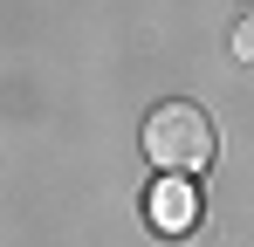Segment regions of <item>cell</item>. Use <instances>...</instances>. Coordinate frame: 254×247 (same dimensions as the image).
Returning <instances> with one entry per match:
<instances>
[{"label":"cell","mask_w":254,"mask_h":247,"mask_svg":"<svg viewBox=\"0 0 254 247\" xmlns=\"http://www.w3.org/2000/svg\"><path fill=\"white\" fill-rule=\"evenodd\" d=\"M234 62H248V69H254V14L234 28Z\"/></svg>","instance_id":"3"},{"label":"cell","mask_w":254,"mask_h":247,"mask_svg":"<svg viewBox=\"0 0 254 247\" xmlns=\"http://www.w3.org/2000/svg\"><path fill=\"white\" fill-rule=\"evenodd\" d=\"M144 206H151V227H158V234H186V227L199 220V192H192L186 179H165Z\"/></svg>","instance_id":"2"},{"label":"cell","mask_w":254,"mask_h":247,"mask_svg":"<svg viewBox=\"0 0 254 247\" xmlns=\"http://www.w3.org/2000/svg\"><path fill=\"white\" fill-rule=\"evenodd\" d=\"M144 158L165 179H192L213 165V117L199 103H158L144 117Z\"/></svg>","instance_id":"1"}]
</instances>
